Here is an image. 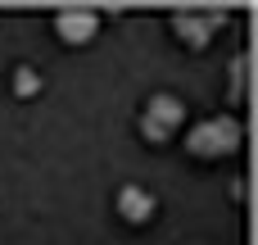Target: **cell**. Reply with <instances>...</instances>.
<instances>
[{"label":"cell","instance_id":"obj_4","mask_svg":"<svg viewBox=\"0 0 258 245\" xmlns=\"http://www.w3.org/2000/svg\"><path fill=\"white\" fill-rule=\"evenodd\" d=\"M95 32H100V14L86 5H63L54 14V36L68 45H86V41H95Z\"/></svg>","mask_w":258,"mask_h":245},{"label":"cell","instance_id":"obj_3","mask_svg":"<svg viewBox=\"0 0 258 245\" xmlns=\"http://www.w3.org/2000/svg\"><path fill=\"white\" fill-rule=\"evenodd\" d=\"M227 18V9H177L172 14V32L190 45V50H204L213 41V27Z\"/></svg>","mask_w":258,"mask_h":245},{"label":"cell","instance_id":"obj_6","mask_svg":"<svg viewBox=\"0 0 258 245\" xmlns=\"http://www.w3.org/2000/svg\"><path fill=\"white\" fill-rule=\"evenodd\" d=\"M249 68H254V55H249V50L231 59V105H240V100L249 95Z\"/></svg>","mask_w":258,"mask_h":245},{"label":"cell","instance_id":"obj_2","mask_svg":"<svg viewBox=\"0 0 258 245\" xmlns=\"http://www.w3.org/2000/svg\"><path fill=\"white\" fill-rule=\"evenodd\" d=\"M181 123H186V105H181V95L159 91V95H150V105H145V114H141V136H145L150 145H168V141L177 136Z\"/></svg>","mask_w":258,"mask_h":245},{"label":"cell","instance_id":"obj_5","mask_svg":"<svg viewBox=\"0 0 258 245\" xmlns=\"http://www.w3.org/2000/svg\"><path fill=\"white\" fill-rule=\"evenodd\" d=\"M154 209H159V200H154L145 186H136V182L118 191V218H122V223H136V227H141V223L154 218Z\"/></svg>","mask_w":258,"mask_h":245},{"label":"cell","instance_id":"obj_7","mask_svg":"<svg viewBox=\"0 0 258 245\" xmlns=\"http://www.w3.org/2000/svg\"><path fill=\"white\" fill-rule=\"evenodd\" d=\"M9 86H14L18 100H36V95H41V73H36L32 64H18L14 77H9Z\"/></svg>","mask_w":258,"mask_h":245},{"label":"cell","instance_id":"obj_1","mask_svg":"<svg viewBox=\"0 0 258 245\" xmlns=\"http://www.w3.org/2000/svg\"><path fill=\"white\" fill-rule=\"evenodd\" d=\"M240 145H245V127H240V118H231V114H213V118L195 123V127H190V141H186V150H190L195 159H227V155H236Z\"/></svg>","mask_w":258,"mask_h":245}]
</instances>
